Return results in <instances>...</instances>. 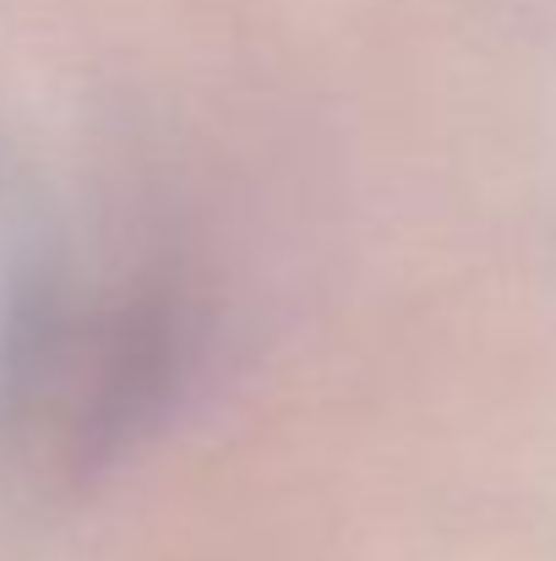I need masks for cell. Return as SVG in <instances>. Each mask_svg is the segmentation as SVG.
I'll return each mask as SVG.
<instances>
[{
	"label": "cell",
	"instance_id": "obj_1",
	"mask_svg": "<svg viewBox=\"0 0 556 561\" xmlns=\"http://www.w3.org/2000/svg\"><path fill=\"white\" fill-rule=\"evenodd\" d=\"M191 306L159 273L49 267L0 333V453L66 491L104 474L170 409L191 366Z\"/></svg>",
	"mask_w": 556,
	"mask_h": 561
}]
</instances>
